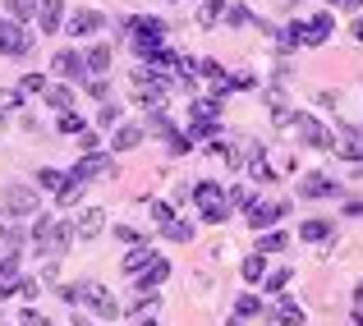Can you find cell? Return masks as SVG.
<instances>
[{
    "label": "cell",
    "mask_w": 363,
    "mask_h": 326,
    "mask_svg": "<svg viewBox=\"0 0 363 326\" xmlns=\"http://www.w3.org/2000/svg\"><path fill=\"white\" fill-rule=\"evenodd\" d=\"M120 33L133 37V46L143 51H152V46H166V18L157 14H133V18H120Z\"/></svg>",
    "instance_id": "1"
},
{
    "label": "cell",
    "mask_w": 363,
    "mask_h": 326,
    "mask_svg": "<svg viewBox=\"0 0 363 326\" xmlns=\"http://www.w3.org/2000/svg\"><path fill=\"white\" fill-rule=\"evenodd\" d=\"M290 129H294V138H299L303 147H313V152H331V142H336V133L308 111H290Z\"/></svg>",
    "instance_id": "2"
},
{
    "label": "cell",
    "mask_w": 363,
    "mask_h": 326,
    "mask_svg": "<svg viewBox=\"0 0 363 326\" xmlns=\"http://www.w3.org/2000/svg\"><path fill=\"white\" fill-rule=\"evenodd\" d=\"M0 212H5L9 220L37 216V212H42V198H37L33 184H5V189H0Z\"/></svg>",
    "instance_id": "3"
},
{
    "label": "cell",
    "mask_w": 363,
    "mask_h": 326,
    "mask_svg": "<svg viewBox=\"0 0 363 326\" xmlns=\"http://www.w3.org/2000/svg\"><path fill=\"white\" fill-rule=\"evenodd\" d=\"M33 46H37V37H33V28H28V23H18V18H0V55L23 60Z\"/></svg>",
    "instance_id": "4"
},
{
    "label": "cell",
    "mask_w": 363,
    "mask_h": 326,
    "mask_svg": "<svg viewBox=\"0 0 363 326\" xmlns=\"http://www.w3.org/2000/svg\"><path fill=\"white\" fill-rule=\"evenodd\" d=\"M69 175H79V179H88V184H97V179H116L120 175V166H116V152H88V157L79 161V166L69 170Z\"/></svg>",
    "instance_id": "5"
},
{
    "label": "cell",
    "mask_w": 363,
    "mask_h": 326,
    "mask_svg": "<svg viewBox=\"0 0 363 326\" xmlns=\"http://www.w3.org/2000/svg\"><path fill=\"white\" fill-rule=\"evenodd\" d=\"M51 74L55 79H65V83H88V60H83V51L79 46H65V51H55L51 55Z\"/></svg>",
    "instance_id": "6"
},
{
    "label": "cell",
    "mask_w": 363,
    "mask_h": 326,
    "mask_svg": "<svg viewBox=\"0 0 363 326\" xmlns=\"http://www.w3.org/2000/svg\"><path fill=\"white\" fill-rule=\"evenodd\" d=\"M83 303L92 308V317H106V322L120 317V299H116V294H111L101 281H83Z\"/></svg>",
    "instance_id": "7"
},
{
    "label": "cell",
    "mask_w": 363,
    "mask_h": 326,
    "mask_svg": "<svg viewBox=\"0 0 363 326\" xmlns=\"http://www.w3.org/2000/svg\"><path fill=\"white\" fill-rule=\"evenodd\" d=\"M340 184L327 175V170H313V175H303L299 184H294V198H303V203H318V198H336Z\"/></svg>",
    "instance_id": "8"
},
{
    "label": "cell",
    "mask_w": 363,
    "mask_h": 326,
    "mask_svg": "<svg viewBox=\"0 0 363 326\" xmlns=\"http://www.w3.org/2000/svg\"><path fill=\"white\" fill-rule=\"evenodd\" d=\"M285 212H290V203H262V198H253V203L244 207V220L253 230H272L276 220H285Z\"/></svg>",
    "instance_id": "9"
},
{
    "label": "cell",
    "mask_w": 363,
    "mask_h": 326,
    "mask_svg": "<svg viewBox=\"0 0 363 326\" xmlns=\"http://www.w3.org/2000/svg\"><path fill=\"white\" fill-rule=\"evenodd\" d=\"M101 28H106L101 9H74V14H65V33L69 37H97Z\"/></svg>",
    "instance_id": "10"
},
{
    "label": "cell",
    "mask_w": 363,
    "mask_h": 326,
    "mask_svg": "<svg viewBox=\"0 0 363 326\" xmlns=\"http://www.w3.org/2000/svg\"><path fill=\"white\" fill-rule=\"evenodd\" d=\"M143 138H147V129H143V124L120 120L116 129H111V152H133V147H143Z\"/></svg>",
    "instance_id": "11"
},
{
    "label": "cell",
    "mask_w": 363,
    "mask_h": 326,
    "mask_svg": "<svg viewBox=\"0 0 363 326\" xmlns=\"http://www.w3.org/2000/svg\"><path fill=\"white\" fill-rule=\"evenodd\" d=\"M331 33H336V18H331L327 9L313 14V18H303V46H327Z\"/></svg>",
    "instance_id": "12"
},
{
    "label": "cell",
    "mask_w": 363,
    "mask_h": 326,
    "mask_svg": "<svg viewBox=\"0 0 363 326\" xmlns=\"http://www.w3.org/2000/svg\"><path fill=\"white\" fill-rule=\"evenodd\" d=\"M101 230H106V212H101V207H83V212L74 216V235H79V244L97 239Z\"/></svg>",
    "instance_id": "13"
},
{
    "label": "cell",
    "mask_w": 363,
    "mask_h": 326,
    "mask_svg": "<svg viewBox=\"0 0 363 326\" xmlns=\"http://www.w3.org/2000/svg\"><path fill=\"white\" fill-rule=\"evenodd\" d=\"M37 33H60L65 28V0H37Z\"/></svg>",
    "instance_id": "14"
},
{
    "label": "cell",
    "mask_w": 363,
    "mask_h": 326,
    "mask_svg": "<svg viewBox=\"0 0 363 326\" xmlns=\"http://www.w3.org/2000/svg\"><path fill=\"white\" fill-rule=\"evenodd\" d=\"M189 198H194V207H203V212H207V207H230V203H225V189L216 184V179L194 184V193H189Z\"/></svg>",
    "instance_id": "15"
},
{
    "label": "cell",
    "mask_w": 363,
    "mask_h": 326,
    "mask_svg": "<svg viewBox=\"0 0 363 326\" xmlns=\"http://www.w3.org/2000/svg\"><path fill=\"white\" fill-rule=\"evenodd\" d=\"M166 276H170V262H166V257H152V262L143 266L138 276H133V290H157Z\"/></svg>",
    "instance_id": "16"
},
{
    "label": "cell",
    "mask_w": 363,
    "mask_h": 326,
    "mask_svg": "<svg viewBox=\"0 0 363 326\" xmlns=\"http://www.w3.org/2000/svg\"><path fill=\"white\" fill-rule=\"evenodd\" d=\"M83 193H88V179H79V175H65L60 193H55V207H79V203H83Z\"/></svg>",
    "instance_id": "17"
},
{
    "label": "cell",
    "mask_w": 363,
    "mask_h": 326,
    "mask_svg": "<svg viewBox=\"0 0 363 326\" xmlns=\"http://www.w3.org/2000/svg\"><path fill=\"white\" fill-rule=\"evenodd\" d=\"M272 322H276V326H303V303H299V299H276Z\"/></svg>",
    "instance_id": "18"
},
{
    "label": "cell",
    "mask_w": 363,
    "mask_h": 326,
    "mask_svg": "<svg viewBox=\"0 0 363 326\" xmlns=\"http://www.w3.org/2000/svg\"><path fill=\"white\" fill-rule=\"evenodd\" d=\"M152 257H157V248H152V244H147V239H143V244H133V248H129V253H124V276H138V271H143V266H147V262H152Z\"/></svg>",
    "instance_id": "19"
},
{
    "label": "cell",
    "mask_w": 363,
    "mask_h": 326,
    "mask_svg": "<svg viewBox=\"0 0 363 326\" xmlns=\"http://www.w3.org/2000/svg\"><path fill=\"white\" fill-rule=\"evenodd\" d=\"M83 60H88V74H92V79H101V74H111V60H116V55H111L106 42H97L92 51H83Z\"/></svg>",
    "instance_id": "20"
},
{
    "label": "cell",
    "mask_w": 363,
    "mask_h": 326,
    "mask_svg": "<svg viewBox=\"0 0 363 326\" xmlns=\"http://www.w3.org/2000/svg\"><path fill=\"white\" fill-rule=\"evenodd\" d=\"M299 239L303 244H327V239H336V225H331V220H303Z\"/></svg>",
    "instance_id": "21"
},
{
    "label": "cell",
    "mask_w": 363,
    "mask_h": 326,
    "mask_svg": "<svg viewBox=\"0 0 363 326\" xmlns=\"http://www.w3.org/2000/svg\"><path fill=\"white\" fill-rule=\"evenodd\" d=\"M143 129H147L152 138H166V142H170V138L179 133V129H175V120H170L166 111H147V124H143Z\"/></svg>",
    "instance_id": "22"
},
{
    "label": "cell",
    "mask_w": 363,
    "mask_h": 326,
    "mask_svg": "<svg viewBox=\"0 0 363 326\" xmlns=\"http://www.w3.org/2000/svg\"><path fill=\"white\" fill-rule=\"evenodd\" d=\"M235 317L240 322H248V317H267V303H262V294H240V299H235Z\"/></svg>",
    "instance_id": "23"
},
{
    "label": "cell",
    "mask_w": 363,
    "mask_h": 326,
    "mask_svg": "<svg viewBox=\"0 0 363 326\" xmlns=\"http://www.w3.org/2000/svg\"><path fill=\"white\" fill-rule=\"evenodd\" d=\"M42 97H46V106H51V111H74V88H69V83H51Z\"/></svg>",
    "instance_id": "24"
},
{
    "label": "cell",
    "mask_w": 363,
    "mask_h": 326,
    "mask_svg": "<svg viewBox=\"0 0 363 326\" xmlns=\"http://www.w3.org/2000/svg\"><path fill=\"white\" fill-rule=\"evenodd\" d=\"M161 235H166L170 244H194V220H179V216H170L166 225H161Z\"/></svg>",
    "instance_id": "25"
},
{
    "label": "cell",
    "mask_w": 363,
    "mask_h": 326,
    "mask_svg": "<svg viewBox=\"0 0 363 326\" xmlns=\"http://www.w3.org/2000/svg\"><path fill=\"white\" fill-rule=\"evenodd\" d=\"M189 120H221V97H198V101H189Z\"/></svg>",
    "instance_id": "26"
},
{
    "label": "cell",
    "mask_w": 363,
    "mask_h": 326,
    "mask_svg": "<svg viewBox=\"0 0 363 326\" xmlns=\"http://www.w3.org/2000/svg\"><path fill=\"white\" fill-rule=\"evenodd\" d=\"M28 244V235L18 225H9V220H0V253H18V248Z\"/></svg>",
    "instance_id": "27"
},
{
    "label": "cell",
    "mask_w": 363,
    "mask_h": 326,
    "mask_svg": "<svg viewBox=\"0 0 363 326\" xmlns=\"http://www.w3.org/2000/svg\"><path fill=\"white\" fill-rule=\"evenodd\" d=\"M240 276H244L248 285H257V281L267 276V253H248L244 262H240Z\"/></svg>",
    "instance_id": "28"
},
{
    "label": "cell",
    "mask_w": 363,
    "mask_h": 326,
    "mask_svg": "<svg viewBox=\"0 0 363 326\" xmlns=\"http://www.w3.org/2000/svg\"><path fill=\"white\" fill-rule=\"evenodd\" d=\"M276 46H281V51H294V46H303V18L285 23L281 33H276Z\"/></svg>",
    "instance_id": "29"
},
{
    "label": "cell",
    "mask_w": 363,
    "mask_h": 326,
    "mask_svg": "<svg viewBox=\"0 0 363 326\" xmlns=\"http://www.w3.org/2000/svg\"><path fill=\"white\" fill-rule=\"evenodd\" d=\"M290 281H294V271H290V266H281V271H267L257 285H262L267 294H285V290H290Z\"/></svg>",
    "instance_id": "30"
},
{
    "label": "cell",
    "mask_w": 363,
    "mask_h": 326,
    "mask_svg": "<svg viewBox=\"0 0 363 326\" xmlns=\"http://www.w3.org/2000/svg\"><path fill=\"white\" fill-rule=\"evenodd\" d=\"M285 244H290L285 230H262V235H257V253H281Z\"/></svg>",
    "instance_id": "31"
},
{
    "label": "cell",
    "mask_w": 363,
    "mask_h": 326,
    "mask_svg": "<svg viewBox=\"0 0 363 326\" xmlns=\"http://www.w3.org/2000/svg\"><path fill=\"white\" fill-rule=\"evenodd\" d=\"M65 175H69V170H60V166H42V170H37V189H51V193H60Z\"/></svg>",
    "instance_id": "32"
},
{
    "label": "cell",
    "mask_w": 363,
    "mask_h": 326,
    "mask_svg": "<svg viewBox=\"0 0 363 326\" xmlns=\"http://www.w3.org/2000/svg\"><path fill=\"white\" fill-rule=\"evenodd\" d=\"M194 74H198V79H225V64L221 60H212V55H198V60H194Z\"/></svg>",
    "instance_id": "33"
},
{
    "label": "cell",
    "mask_w": 363,
    "mask_h": 326,
    "mask_svg": "<svg viewBox=\"0 0 363 326\" xmlns=\"http://www.w3.org/2000/svg\"><path fill=\"white\" fill-rule=\"evenodd\" d=\"M120 120H124V106H120V101H101V111H97V129H116Z\"/></svg>",
    "instance_id": "34"
},
{
    "label": "cell",
    "mask_w": 363,
    "mask_h": 326,
    "mask_svg": "<svg viewBox=\"0 0 363 326\" xmlns=\"http://www.w3.org/2000/svg\"><path fill=\"white\" fill-rule=\"evenodd\" d=\"M46 88H51L46 74H23V79H18V92H23V97H42Z\"/></svg>",
    "instance_id": "35"
},
{
    "label": "cell",
    "mask_w": 363,
    "mask_h": 326,
    "mask_svg": "<svg viewBox=\"0 0 363 326\" xmlns=\"http://www.w3.org/2000/svg\"><path fill=\"white\" fill-rule=\"evenodd\" d=\"M221 14H225V0H203V9H198V28H216Z\"/></svg>",
    "instance_id": "36"
},
{
    "label": "cell",
    "mask_w": 363,
    "mask_h": 326,
    "mask_svg": "<svg viewBox=\"0 0 363 326\" xmlns=\"http://www.w3.org/2000/svg\"><path fill=\"white\" fill-rule=\"evenodd\" d=\"M83 129H88V120H83V115H74V111H60V133H65V138H79Z\"/></svg>",
    "instance_id": "37"
},
{
    "label": "cell",
    "mask_w": 363,
    "mask_h": 326,
    "mask_svg": "<svg viewBox=\"0 0 363 326\" xmlns=\"http://www.w3.org/2000/svg\"><path fill=\"white\" fill-rule=\"evenodd\" d=\"M5 9L18 18V23H28V18L37 14V0H5Z\"/></svg>",
    "instance_id": "38"
},
{
    "label": "cell",
    "mask_w": 363,
    "mask_h": 326,
    "mask_svg": "<svg viewBox=\"0 0 363 326\" xmlns=\"http://www.w3.org/2000/svg\"><path fill=\"white\" fill-rule=\"evenodd\" d=\"M147 212H152V220H157V225H166V220L175 216V207H170L166 198H147Z\"/></svg>",
    "instance_id": "39"
},
{
    "label": "cell",
    "mask_w": 363,
    "mask_h": 326,
    "mask_svg": "<svg viewBox=\"0 0 363 326\" xmlns=\"http://www.w3.org/2000/svg\"><path fill=\"white\" fill-rule=\"evenodd\" d=\"M225 23H230V28H244V23H253V14H248V5H225Z\"/></svg>",
    "instance_id": "40"
},
{
    "label": "cell",
    "mask_w": 363,
    "mask_h": 326,
    "mask_svg": "<svg viewBox=\"0 0 363 326\" xmlns=\"http://www.w3.org/2000/svg\"><path fill=\"white\" fill-rule=\"evenodd\" d=\"M88 97L92 101H111V79L101 74V79H88Z\"/></svg>",
    "instance_id": "41"
},
{
    "label": "cell",
    "mask_w": 363,
    "mask_h": 326,
    "mask_svg": "<svg viewBox=\"0 0 363 326\" xmlns=\"http://www.w3.org/2000/svg\"><path fill=\"white\" fill-rule=\"evenodd\" d=\"M55 294H60L65 303H74V308H79V303H83V281H74V285H55Z\"/></svg>",
    "instance_id": "42"
},
{
    "label": "cell",
    "mask_w": 363,
    "mask_h": 326,
    "mask_svg": "<svg viewBox=\"0 0 363 326\" xmlns=\"http://www.w3.org/2000/svg\"><path fill=\"white\" fill-rule=\"evenodd\" d=\"M18 101H23V92H18V88H0V120H5V115L14 111Z\"/></svg>",
    "instance_id": "43"
},
{
    "label": "cell",
    "mask_w": 363,
    "mask_h": 326,
    "mask_svg": "<svg viewBox=\"0 0 363 326\" xmlns=\"http://www.w3.org/2000/svg\"><path fill=\"white\" fill-rule=\"evenodd\" d=\"M253 198H257V193H248V189H244V184H235V189H225V203H230V207H248V203H253Z\"/></svg>",
    "instance_id": "44"
},
{
    "label": "cell",
    "mask_w": 363,
    "mask_h": 326,
    "mask_svg": "<svg viewBox=\"0 0 363 326\" xmlns=\"http://www.w3.org/2000/svg\"><path fill=\"white\" fill-rule=\"evenodd\" d=\"M111 235H116L120 244H129V248H133V244H143V235H138L133 225H111Z\"/></svg>",
    "instance_id": "45"
},
{
    "label": "cell",
    "mask_w": 363,
    "mask_h": 326,
    "mask_svg": "<svg viewBox=\"0 0 363 326\" xmlns=\"http://www.w3.org/2000/svg\"><path fill=\"white\" fill-rule=\"evenodd\" d=\"M79 147H83V152H97V147H101V133L83 129V133H79Z\"/></svg>",
    "instance_id": "46"
},
{
    "label": "cell",
    "mask_w": 363,
    "mask_h": 326,
    "mask_svg": "<svg viewBox=\"0 0 363 326\" xmlns=\"http://www.w3.org/2000/svg\"><path fill=\"white\" fill-rule=\"evenodd\" d=\"M225 216H230V207H207V212H203V220H207V225H221Z\"/></svg>",
    "instance_id": "47"
},
{
    "label": "cell",
    "mask_w": 363,
    "mask_h": 326,
    "mask_svg": "<svg viewBox=\"0 0 363 326\" xmlns=\"http://www.w3.org/2000/svg\"><path fill=\"white\" fill-rule=\"evenodd\" d=\"M170 152H194V138H189V133H175V138H170Z\"/></svg>",
    "instance_id": "48"
},
{
    "label": "cell",
    "mask_w": 363,
    "mask_h": 326,
    "mask_svg": "<svg viewBox=\"0 0 363 326\" xmlns=\"http://www.w3.org/2000/svg\"><path fill=\"white\" fill-rule=\"evenodd\" d=\"M18 294H23V299H28V303H33V299H37V294H42V285H37V281H18Z\"/></svg>",
    "instance_id": "49"
},
{
    "label": "cell",
    "mask_w": 363,
    "mask_h": 326,
    "mask_svg": "<svg viewBox=\"0 0 363 326\" xmlns=\"http://www.w3.org/2000/svg\"><path fill=\"white\" fill-rule=\"evenodd\" d=\"M345 216H363V203H359V198H350V203H345Z\"/></svg>",
    "instance_id": "50"
},
{
    "label": "cell",
    "mask_w": 363,
    "mask_h": 326,
    "mask_svg": "<svg viewBox=\"0 0 363 326\" xmlns=\"http://www.w3.org/2000/svg\"><path fill=\"white\" fill-rule=\"evenodd\" d=\"M350 37H354V42H363V18H354V23H350Z\"/></svg>",
    "instance_id": "51"
},
{
    "label": "cell",
    "mask_w": 363,
    "mask_h": 326,
    "mask_svg": "<svg viewBox=\"0 0 363 326\" xmlns=\"http://www.w3.org/2000/svg\"><path fill=\"white\" fill-rule=\"evenodd\" d=\"M363 5V0H340V9H359Z\"/></svg>",
    "instance_id": "52"
},
{
    "label": "cell",
    "mask_w": 363,
    "mask_h": 326,
    "mask_svg": "<svg viewBox=\"0 0 363 326\" xmlns=\"http://www.w3.org/2000/svg\"><path fill=\"white\" fill-rule=\"evenodd\" d=\"M354 303H363V281H359V285H354Z\"/></svg>",
    "instance_id": "53"
},
{
    "label": "cell",
    "mask_w": 363,
    "mask_h": 326,
    "mask_svg": "<svg viewBox=\"0 0 363 326\" xmlns=\"http://www.w3.org/2000/svg\"><path fill=\"white\" fill-rule=\"evenodd\" d=\"M69 326H92V322L88 317H69Z\"/></svg>",
    "instance_id": "54"
},
{
    "label": "cell",
    "mask_w": 363,
    "mask_h": 326,
    "mask_svg": "<svg viewBox=\"0 0 363 326\" xmlns=\"http://www.w3.org/2000/svg\"><path fill=\"white\" fill-rule=\"evenodd\" d=\"M354 326H363V308H354Z\"/></svg>",
    "instance_id": "55"
},
{
    "label": "cell",
    "mask_w": 363,
    "mask_h": 326,
    "mask_svg": "<svg viewBox=\"0 0 363 326\" xmlns=\"http://www.w3.org/2000/svg\"><path fill=\"white\" fill-rule=\"evenodd\" d=\"M225 326H244V322H240V317H230V322H225Z\"/></svg>",
    "instance_id": "56"
},
{
    "label": "cell",
    "mask_w": 363,
    "mask_h": 326,
    "mask_svg": "<svg viewBox=\"0 0 363 326\" xmlns=\"http://www.w3.org/2000/svg\"><path fill=\"white\" fill-rule=\"evenodd\" d=\"M354 175H359V179H363V170H354Z\"/></svg>",
    "instance_id": "57"
},
{
    "label": "cell",
    "mask_w": 363,
    "mask_h": 326,
    "mask_svg": "<svg viewBox=\"0 0 363 326\" xmlns=\"http://www.w3.org/2000/svg\"><path fill=\"white\" fill-rule=\"evenodd\" d=\"M331 5H340V0H331Z\"/></svg>",
    "instance_id": "58"
},
{
    "label": "cell",
    "mask_w": 363,
    "mask_h": 326,
    "mask_svg": "<svg viewBox=\"0 0 363 326\" xmlns=\"http://www.w3.org/2000/svg\"><path fill=\"white\" fill-rule=\"evenodd\" d=\"M290 5H299V0H290Z\"/></svg>",
    "instance_id": "59"
}]
</instances>
